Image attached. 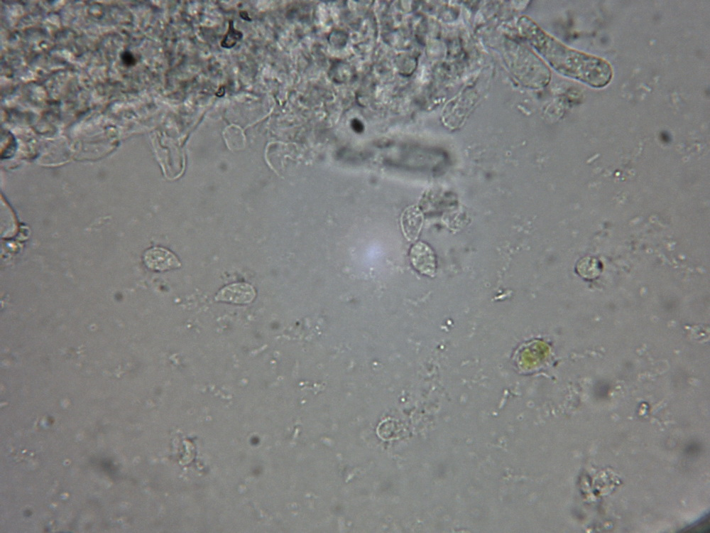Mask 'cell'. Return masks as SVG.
Returning a JSON list of instances; mask_svg holds the SVG:
<instances>
[{
    "label": "cell",
    "mask_w": 710,
    "mask_h": 533,
    "mask_svg": "<svg viewBox=\"0 0 710 533\" xmlns=\"http://www.w3.org/2000/svg\"><path fill=\"white\" fill-rule=\"evenodd\" d=\"M517 24L520 34L559 74L596 89L611 82L613 71L605 59L567 46L527 16Z\"/></svg>",
    "instance_id": "6da1fadb"
},
{
    "label": "cell",
    "mask_w": 710,
    "mask_h": 533,
    "mask_svg": "<svg viewBox=\"0 0 710 533\" xmlns=\"http://www.w3.org/2000/svg\"><path fill=\"white\" fill-rule=\"evenodd\" d=\"M413 267L420 274L434 276L436 272V257L432 248L423 242L415 243L410 252Z\"/></svg>",
    "instance_id": "7a4b0ae2"
},
{
    "label": "cell",
    "mask_w": 710,
    "mask_h": 533,
    "mask_svg": "<svg viewBox=\"0 0 710 533\" xmlns=\"http://www.w3.org/2000/svg\"><path fill=\"white\" fill-rule=\"evenodd\" d=\"M256 295V291L251 285L247 283H235L219 291L214 299L234 304H248L254 300Z\"/></svg>",
    "instance_id": "3957f363"
},
{
    "label": "cell",
    "mask_w": 710,
    "mask_h": 533,
    "mask_svg": "<svg viewBox=\"0 0 710 533\" xmlns=\"http://www.w3.org/2000/svg\"><path fill=\"white\" fill-rule=\"evenodd\" d=\"M146 266L154 271H166L180 266V262L171 252L162 247H153L143 254Z\"/></svg>",
    "instance_id": "277c9868"
},
{
    "label": "cell",
    "mask_w": 710,
    "mask_h": 533,
    "mask_svg": "<svg viewBox=\"0 0 710 533\" xmlns=\"http://www.w3.org/2000/svg\"><path fill=\"white\" fill-rule=\"evenodd\" d=\"M423 223V215L416 205L408 207L402 214L400 225L405 237L415 240L418 237Z\"/></svg>",
    "instance_id": "5b68a950"
},
{
    "label": "cell",
    "mask_w": 710,
    "mask_h": 533,
    "mask_svg": "<svg viewBox=\"0 0 710 533\" xmlns=\"http://www.w3.org/2000/svg\"><path fill=\"white\" fill-rule=\"evenodd\" d=\"M241 38L242 33L234 29L233 23L231 21L229 23V31L222 41L221 45L224 48H230L234 46Z\"/></svg>",
    "instance_id": "8992f818"
},
{
    "label": "cell",
    "mask_w": 710,
    "mask_h": 533,
    "mask_svg": "<svg viewBox=\"0 0 710 533\" xmlns=\"http://www.w3.org/2000/svg\"><path fill=\"white\" fill-rule=\"evenodd\" d=\"M123 60H124V63H125L128 65H132L133 63L134 58H133V57L131 55H130L129 53L126 52V53H124V55H123Z\"/></svg>",
    "instance_id": "52a82bcc"
}]
</instances>
